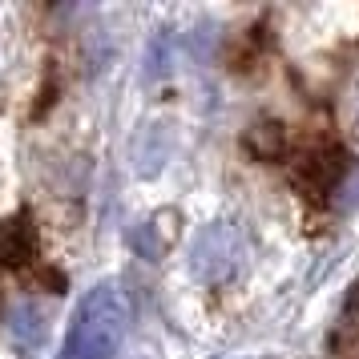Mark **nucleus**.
Instances as JSON below:
<instances>
[{"mask_svg":"<svg viewBox=\"0 0 359 359\" xmlns=\"http://www.w3.org/2000/svg\"><path fill=\"white\" fill-rule=\"evenodd\" d=\"M130 331V303L114 278L97 283L77 303V315L69 323L61 359H117Z\"/></svg>","mask_w":359,"mask_h":359,"instance_id":"f257e3e1","label":"nucleus"},{"mask_svg":"<svg viewBox=\"0 0 359 359\" xmlns=\"http://www.w3.org/2000/svg\"><path fill=\"white\" fill-rule=\"evenodd\" d=\"M246 259V243L243 230L230 226V222H210V226L198 230L194 246H190V271H194L198 283L206 287H222L243 271Z\"/></svg>","mask_w":359,"mask_h":359,"instance_id":"f03ea898","label":"nucleus"},{"mask_svg":"<svg viewBox=\"0 0 359 359\" xmlns=\"http://www.w3.org/2000/svg\"><path fill=\"white\" fill-rule=\"evenodd\" d=\"M130 243L137 246V250H142L146 259H158V255L165 250V243H170V238H162L158 222H142V226H137V230L130 234Z\"/></svg>","mask_w":359,"mask_h":359,"instance_id":"39448f33","label":"nucleus"},{"mask_svg":"<svg viewBox=\"0 0 359 359\" xmlns=\"http://www.w3.org/2000/svg\"><path fill=\"white\" fill-rule=\"evenodd\" d=\"M250 146L259 149V154H266V158H275L278 149H283V130L278 126H255L250 130Z\"/></svg>","mask_w":359,"mask_h":359,"instance_id":"423d86ee","label":"nucleus"},{"mask_svg":"<svg viewBox=\"0 0 359 359\" xmlns=\"http://www.w3.org/2000/svg\"><path fill=\"white\" fill-rule=\"evenodd\" d=\"M36 259V243H33V226H29V218L20 214L13 222H4L0 226V262L4 266H25V262Z\"/></svg>","mask_w":359,"mask_h":359,"instance_id":"20e7f679","label":"nucleus"},{"mask_svg":"<svg viewBox=\"0 0 359 359\" xmlns=\"http://www.w3.org/2000/svg\"><path fill=\"white\" fill-rule=\"evenodd\" d=\"M343 174H347V162H343L339 149H315L303 162H294V178H299V186L311 198H323L331 190H339Z\"/></svg>","mask_w":359,"mask_h":359,"instance_id":"7ed1b4c3","label":"nucleus"}]
</instances>
